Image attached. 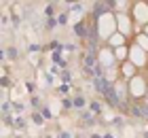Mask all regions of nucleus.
Segmentation results:
<instances>
[{
  "mask_svg": "<svg viewBox=\"0 0 148 138\" xmlns=\"http://www.w3.org/2000/svg\"><path fill=\"white\" fill-rule=\"evenodd\" d=\"M85 32H87L85 26H76V34H83V36H85Z\"/></svg>",
  "mask_w": 148,
  "mask_h": 138,
  "instance_id": "1",
  "label": "nucleus"
},
{
  "mask_svg": "<svg viewBox=\"0 0 148 138\" xmlns=\"http://www.w3.org/2000/svg\"><path fill=\"white\" fill-rule=\"evenodd\" d=\"M95 64V58H93V55H89V58H87V66H93Z\"/></svg>",
  "mask_w": 148,
  "mask_h": 138,
  "instance_id": "2",
  "label": "nucleus"
}]
</instances>
